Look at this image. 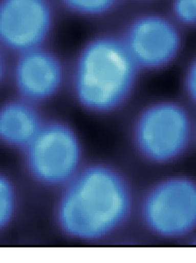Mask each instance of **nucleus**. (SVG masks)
<instances>
[{
  "instance_id": "f03ea898",
  "label": "nucleus",
  "mask_w": 196,
  "mask_h": 263,
  "mask_svg": "<svg viewBox=\"0 0 196 263\" xmlns=\"http://www.w3.org/2000/svg\"><path fill=\"white\" fill-rule=\"evenodd\" d=\"M140 69L123 39L95 38L76 60L73 76L76 97L91 111H112L130 94Z\"/></svg>"
},
{
  "instance_id": "9d476101",
  "label": "nucleus",
  "mask_w": 196,
  "mask_h": 263,
  "mask_svg": "<svg viewBox=\"0 0 196 263\" xmlns=\"http://www.w3.org/2000/svg\"><path fill=\"white\" fill-rule=\"evenodd\" d=\"M19 195L14 181L0 171V234L6 231L16 217Z\"/></svg>"
},
{
  "instance_id": "ddd939ff",
  "label": "nucleus",
  "mask_w": 196,
  "mask_h": 263,
  "mask_svg": "<svg viewBox=\"0 0 196 263\" xmlns=\"http://www.w3.org/2000/svg\"><path fill=\"white\" fill-rule=\"evenodd\" d=\"M186 82L189 94L196 102V60L189 69Z\"/></svg>"
},
{
  "instance_id": "f8f14e48",
  "label": "nucleus",
  "mask_w": 196,
  "mask_h": 263,
  "mask_svg": "<svg viewBox=\"0 0 196 263\" xmlns=\"http://www.w3.org/2000/svg\"><path fill=\"white\" fill-rule=\"evenodd\" d=\"M173 11L180 23L187 26H196V0H174Z\"/></svg>"
},
{
  "instance_id": "1a4fd4ad",
  "label": "nucleus",
  "mask_w": 196,
  "mask_h": 263,
  "mask_svg": "<svg viewBox=\"0 0 196 263\" xmlns=\"http://www.w3.org/2000/svg\"><path fill=\"white\" fill-rule=\"evenodd\" d=\"M43 124L36 104L17 96L0 106V142L21 152Z\"/></svg>"
},
{
  "instance_id": "f257e3e1",
  "label": "nucleus",
  "mask_w": 196,
  "mask_h": 263,
  "mask_svg": "<svg viewBox=\"0 0 196 263\" xmlns=\"http://www.w3.org/2000/svg\"><path fill=\"white\" fill-rule=\"evenodd\" d=\"M132 208L125 177L111 166L91 165L82 167L63 186L56 222L62 233L74 240H101L125 226Z\"/></svg>"
},
{
  "instance_id": "7ed1b4c3",
  "label": "nucleus",
  "mask_w": 196,
  "mask_h": 263,
  "mask_svg": "<svg viewBox=\"0 0 196 263\" xmlns=\"http://www.w3.org/2000/svg\"><path fill=\"white\" fill-rule=\"evenodd\" d=\"M21 153L28 174L42 185L63 187L82 168L79 138L60 123H44Z\"/></svg>"
},
{
  "instance_id": "20e7f679",
  "label": "nucleus",
  "mask_w": 196,
  "mask_h": 263,
  "mask_svg": "<svg viewBox=\"0 0 196 263\" xmlns=\"http://www.w3.org/2000/svg\"><path fill=\"white\" fill-rule=\"evenodd\" d=\"M142 221L154 235L166 239L187 236L196 229V182L175 176L158 181L140 205Z\"/></svg>"
},
{
  "instance_id": "0eeeda50",
  "label": "nucleus",
  "mask_w": 196,
  "mask_h": 263,
  "mask_svg": "<svg viewBox=\"0 0 196 263\" xmlns=\"http://www.w3.org/2000/svg\"><path fill=\"white\" fill-rule=\"evenodd\" d=\"M123 40L140 68L164 66L175 58L180 45L179 33L174 24L155 14L136 18Z\"/></svg>"
},
{
  "instance_id": "423d86ee",
  "label": "nucleus",
  "mask_w": 196,
  "mask_h": 263,
  "mask_svg": "<svg viewBox=\"0 0 196 263\" xmlns=\"http://www.w3.org/2000/svg\"><path fill=\"white\" fill-rule=\"evenodd\" d=\"M53 23L49 0H0V46L16 55L42 47Z\"/></svg>"
},
{
  "instance_id": "6e6552de",
  "label": "nucleus",
  "mask_w": 196,
  "mask_h": 263,
  "mask_svg": "<svg viewBox=\"0 0 196 263\" xmlns=\"http://www.w3.org/2000/svg\"><path fill=\"white\" fill-rule=\"evenodd\" d=\"M12 71L18 97L35 104L54 95L64 77L58 59L42 47L17 55Z\"/></svg>"
},
{
  "instance_id": "4468645a",
  "label": "nucleus",
  "mask_w": 196,
  "mask_h": 263,
  "mask_svg": "<svg viewBox=\"0 0 196 263\" xmlns=\"http://www.w3.org/2000/svg\"><path fill=\"white\" fill-rule=\"evenodd\" d=\"M4 51L6 50L0 46V85L4 81L7 73V64Z\"/></svg>"
},
{
  "instance_id": "39448f33",
  "label": "nucleus",
  "mask_w": 196,
  "mask_h": 263,
  "mask_svg": "<svg viewBox=\"0 0 196 263\" xmlns=\"http://www.w3.org/2000/svg\"><path fill=\"white\" fill-rule=\"evenodd\" d=\"M190 132L188 115L182 108L171 103H159L140 114L135 124L134 141L145 159L164 164L183 154Z\"/></svg>"
},
{
  "instance_id": "9b49d317",
  "label": "nucleus",
  "mask_w": 196,
  "mask_h": 263,
  "mask_svg": "<svg viewBox=\"0 0 196 263\" xmlns=\"http://www.w3.org/2000/svg\"><path fill=\"white\" fill-rule=\"evenodd\" d=\"M64 6L76 13L84 16L103 15L111 11L118 0H60Z\"/></svg>"
}]
</instances>
